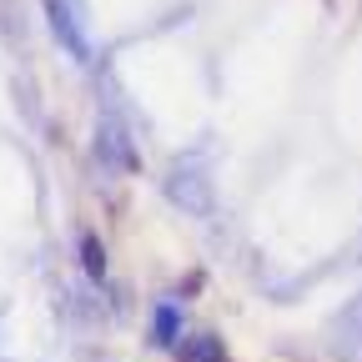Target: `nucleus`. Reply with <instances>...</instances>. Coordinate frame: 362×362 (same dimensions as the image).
Here are the masks:
<instances>
[{"label": "nucleus", "instance_id": "39448f33", "mask_svg": "<svg viewBox=\"0 0 362 362\" xmlns=\"http://www.w3.org/2000/svg\"><path fill=\"white\" fill-rule=\"evenodd\" d=\"M176 352H181V362H226V347H221V337H211V332L187 337Z\"/></svg>", "mask_w": 362, "mask_h": 362}, {"label": "nucleus", "instance_id": "7ed1b4c3", "mask_svg": "<svg viewBox=\"0 0 362 362\" xmlns=\"http://www.w3.org/2000/svg\"><path fill=\"white\" fill-rule=\"evenodd\" d=\"M357 347H362V297H352L347 312L332 317V352L337 357H357Z\"/></svg>", "mask_w": 362, "mask_h": 362}, {"label": "nucleus", "instance_id": "423d86ee", "mask_svg": "<svg viewBox=\"0 0 362 362\" xmlns=\"http://www.w3.org/2000/svg\"><path fill=\"white\" fill-rule=\"evenodd\" d=\"M81 262H86V272H90V277H106V247L96 242V237H81Z\"/></svg>", "mask_w": 362, "mask_h": 362}, {"label": "nucleus", "instance_id": "0eeeda50", "mask_svg": "<svg viewBox=\"0 0 362 362\" xmlns=\"http://www.w3.org/2000/svg\"><path fill=\"white\" fill-rule=\"evenodd\" d=\"M156 342H161V347H171V342H176V307H171V302H161V307H156Z\"/></svg>", "mask_w": 362, "mask_h": 362}, {"label": "nucleus", "instance_id": "f257e3e1", "mask_svg": "<svg viewBox=\"0 0 362 362\" xmlns=\"http://www.w3.org/2000/svg\"><path fill=\"white\" fill-rule=\"evenodd\" d=\"M161 187H166V197L181 211H192V216H206L211 211V176L202 166H192V161H171V171H166Z\"/></svg>", "mask_w": 362, "mask_h": 362}, {"label": "nucleus", "instance_id": "f03ea898", "mask_svg": "<svg viewBox=\"0 0 362 362\" xmlns=\"http://www.w3.org/2000/svg\"><path fill=\"white\" fill-rule=\"evenodd\" d=\"M40 6H45V21H51V35H56L61 51L71 61H90V40H86V25L71 11V0H40Z\"/></svg>", "mask_w": 362, "mask_h": 362}, {"label": "nucleus", "instance_id": "20e7f679", "mask_svg": "<svg viewBox=\"0 0 362 362\" xmlns=\"http://www.w3.org/2000/svg\"><path fill=\"white\" fill-rule=\"evenodd\" d=\"M96 156H101V161H111V166H121V171H131V166H136V151H131L126 131H121L116 121H101V126H96Z\"/></svg>", "mask_w": 362, "mask_h": 362}]
</instances>
